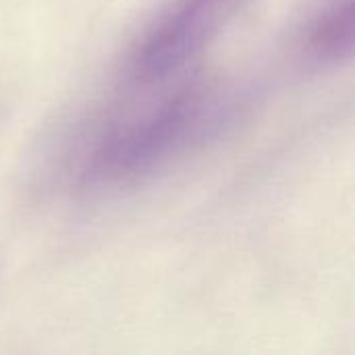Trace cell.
<instances>
[{
    "instance_id": "7a4b0ae2",
    "label": "cell",
    "mask_w": 355,
    "mask_h": 355,
    "mask_svg": "<svg viewBox=\"0 0 355 355\" xmlns=\"http://www.w3.org/2000/svg\"><path fill=\"white\" fill-rule=\"evenodd\" d=\"M248 0H175L137 40L125 67L133 87L162 85L191 67Z\"/></svg>"
},
{
    "instance_id": "277c9868",
    "label": "cell",
    "mask_w": 355,
    "mask_h": 355,
    "mask_svg": "<svg viewBox=\"0 0 355 355\" xmlns=\"http://www.w3.org/2000/svg\"><path fill=\"white\" fill-rule=\"evenodd\" d=\"M0 112H2V100H0Z\"/></svg>"
},
{
    "instance_id": "3957f363",
    "label": "cell",
    "mask_w": 355,
    "mask_h": 355,
    "mask_svg": "<svg viewBox=\"0 0 355 355\" xmlns=\"http://www.w3.org/2000/svg\"><path fill=\"white\" fill-rule=\"evenodd\" d=\"M354 0H322L300 31L302 54L318 67H341L354 56Z\"/></svg>"
},
{
    "instance_id": "6da1fadb",
    "label": "cell",
    "mask_w": 355,
    "mask_h": 355,
    "mask_svg": "<svg viewBox=\"0 0 355 355\" xmlns=\"http://www.w3.org/2000/svg\"><path fill=\"white\" fill-rule=\"evenodd\" d=\"M239 110L237 96L225 83L187 79L141 114L102 131L83 156L79 189L89 193L131 189L220 135Z\"/></svg>"
}]
</instances>
